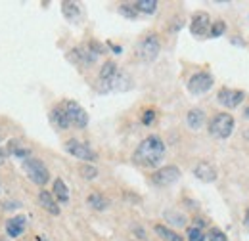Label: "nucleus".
I'll return each instance as SVG.
<instances>
[{
	"label": "nucleus",
	"instance_id": "obj_1",
	"mask_svg": "<svg viewBox=\"0 0 249 241\" xmlns=\"http://www.w3.org/2000/svg\"><path fill=\"white\" fill-rule=\"evenodd\" d=\"M163 157H165V144L156 134L144 138L138 144V148L134 150V153H132V161L138 167H144V169H156V167H159Z\"/></svg>",
	"mask_w": 249,
	"mask_h": 241
},
{
	"label": "nucleus",
	"instance_id": "obj_2",
	"mask_svg": "<svg viewBox=\"0 0 249 241\" xmlns=\"http://www.w3.org/2000/svg\"><path fill=\"white\" fill-rule=\"evenodd\" d=\"M21 167H23L25 174L29 176V180H31L33 184H36V186H46V184L50 182V171L46 169V165H44L40 159L29 157V159H25V161L21 163Z\"/></svg>",
	"mask_w": 249,
	"mask_h": 241
},
{
	"label": "nucleus",
	"instance_id": "obj_3",
	"mask_svg": "<svg viewBox=\"0 0 249 241\" xmlns=\"http://www.w3.org/2000/svg\"><path fill=\"white\" fill-rule=\"evenodd\" d=\"M234 117L228 115V113H218L215 115L211 122H209V134L213 138H218V140H224L228 138L232 132H234Z\"/></svg>",
	"mask_w": 249,
	"mask_h": 241
},
{
	"label": "nucleus",
	"instance_id": "obj_4",
	"mask_svg": "<svg viewBox=\"0 0 249 241\" xmlns=\"http://www.w3.org/2000/svg\"><path fill=\"white\" fill-rule=\"evenodd\" d=\"M159 52H161V42L156 33L146 34L136 46V54L142 61H154L159 56Z\"/></svg>",
	"mask_w": 249,
	"mask_h": 241
},
{
	"label": "nucleus",
	"instance_id": "obj_5",
	"mask_svg": "<svg viewBox=\"0 0 249 241\" xmlns=\"http://www.w3.org/2000/svg\"><path fill=\"white\" fill-rule=\"evenodd\" d=\"M213 83H215V79H213L211 73L199 71V73H196V75L190 77V81H188V92L194 94V96H201V94H205V92H209L213 88Z\"/></svg>",
	"mask_w": 249,
	"mask_h": 241
},
{
	"label": "nucleus",
	"instance_id": "obj_6",
	"mask_svg": "<svg viewBox=\"0 0 249 241\" xmlns=\"http://www.w3.org/2000/svg\"><path fill=\"white\" fill-rule=\"evenodd\" d=\"M65 151H67L69 155L81 159V161H87V163H92V161L98 159V153H96L89 144H83V142H79V140H75V138H71V140L65 142Z\"/></svg>",
	"mask_w": 249,
	"mask_h": 241
},
{
	"label": "nucleus",
	"instance_id": "obj_7",
	"mask_svg": "<svg viewBox=\"0 0 249 241\" xmlns=\"http://www.w3.org/2000/svg\"><path fill=\"white\" fill-rule=\"evenodd\" d=\"M62 105H63V109H65V113H67V119H69V122H71L73 126L85 128V126L89 124V113H87L77 102L67 100V102H63Z\"/></svg>",
	"mask_w": 249,
	"mask_h": 241
},
{
	"label": "nucleus",
	"instance_id": "obj_8",
	"mask_svg": "<svg viewBox=\"0 0 249 241\" xmlns=\"http://www.w3.org/2000/svg\"><path fill=\"white\" fill-rule=\"evenodd\" d=\"M178 178H180V169L175 167V165L161 167V169H157L156 172L152 174V182H154L156 186H159V188H167V186L175 184Z\"/></svg>",
	"mask_w": 249,
	"mask_h": 241
},
{
	"label": "nucleus",
	"instance_id": "obj_9",
	"mask_svg": "<svg viewBox=\"0 0 249 241\" xmlns=\"http://www.w3.org/2000/svg\"><path fill=\"white\" fill-rule=\"evenodd\" d=\"M209 31H211V17H209V14L197 12V14L192 16L190 33L194 36H205V34H209Z\"/></svg>",
	"mask_w": 249,
	"mask_h": 241
},
{
	"label": "nucleus",
	"instance_id": "obj_10",
	"mask_svg": "<svg viewBox=\"0 0 249 241\" xmlns=\"http://www.w3.org/2000/svg\"><path fill=\"white\" fill-rule=\"evenodd\" d=\"M119 69L115 65V61H106L98 73V83H100V92H109V85L113 83V79L117 77Z\"/></svg>",
	"mask_w": 249,
	"mask_h": 241
},
{
	"label": "nucleus",
	"instance_id": "obj_11",
	"mask_svg": "<svg viewBox=\"0 0 249 241\" xmlns=\"http://www.w3.org/2000/svg\"><path fill=\"white\" fill-rule=\"evenodd\" d=\"M244 98H246V94L242 90H232V88H220L217 94V100L220 105H224V107H228V109H234V107H238L242 102H244Z\"/></svg>",
	"mask_w": 249,
	"mask_h": 241
},
{
	"label": "nucleus",
	"instance_id": "obj_12",
	"mask_svg": "<svg viewBox=\"0 0 249 241\" xmlns=\"http://www.w3.org/2000/svg\"><path fill=\"white\" fill-rule=\"evenodd\" d=\"M96 58L98 56L94 54L89 46H79V48L69 52V60L75 61V63H81V65H90V63L96 61Z\"/></svg>",
	"mask_w": 249,
	"mask_h": 241
},
{
	"label": "nucleus",
	"instance_id": "obj_13",
	"mask_svg": "<svg viewBox=\"0 0 249 241\" xmlns=\"http://www.w3.org/2000/svg\"><path fill=\"white\" fill-rule=\"evenodd\" d=\"M25 226H27V220H25V216H14V218H10V220H6V234H8V238H12V240H16V238H19L23 232H25Z\"/></svg>",
	"mask_w": 249,
	"mask_h": 241
},
{
	"label": "nucleus",
	"instance_id": "obj_14",
	"mask_svg": "<svg viewBox=\"0 0 249 241\" xmlns=\"http://www.w3.org/2000/svg\"><path fill=\"white\" fill-rule=\"evenodd\" d=\"M194 174H196V178H199L201 182H215L217 180V169H215L211 163H207V161L197 163V165H196V169H194Z\"/></svg>",
	"mask_w": 249,
	"mask_h": 241
},
{
	"label": "nucleus",
	"instance_id": "obj_15",
	"mask_svg": "<svg viewBox=\"0 0 249 241\" xmlns=\"http://www.w3.org/2000/svg\"><path fill=\"white\" fill-rule=\"evenodd\" d=\"M38 203H40V207L48 212V214H52V216H58L60 214V205L54 199L52 191H46V189L38 191Z\"/></svg>",
	"mask_w": 249,
	"mask_h": 241
},
{
	"label": "nucleus",
	"instance_id": "obj_16",
	"mask_svg": "<svg viewBox=\"0 0 249 241\" xmlns=\"http://www.w3.org/2000/svg\"><path fill=\"white\" fill-rule=\"evenodd\" d=\"M6 150H8V153H10L12 157L19 159L21 163H23L25 159H29V157H31V150H29V148H25V146H23L19 140H8Z\"/></svg>",
	"mask_w": 249,
	"mask_h": 241
},
{
	"label": "nucleus",
	"instance_id": "obj_17",
	"mask_svg": "<svg viewBox=\"0 0 249 241\" xmlns=\"http://www.w3.org/2000/svg\"><path fill=\"white\" fill-rule=\"evenodd\" d=\"M50 122L58 128V130H65L71 126V122L67 119V113L63 109V105H56L52 111H50Z\"/></svg>",
	"mask_w": 249,
	"mask_h": 241
},
{
	"label": "nucleus",
	"instance_id": "obj_18",
	"mask_svg": "<svg viewBox=\"0 0 249 241\" xmlns=\"http://www.w3.org/2000/svg\"><path fill=\"white\" fill-rule=\"evenodd\" d=\"M52 195L58 203H67L69 201V188L65 186V182L62 178H56L52 184Z\"/></svg>",
	"mask_w": 249,
	"mask_h": 241
},
{
	"label": "nucleus",
	"instance_id": "obj_19",
	"mask_svg": "<svg viewBox=\"0 0 249 241\" xmlns=\"http://www.w3.org/2000/svg\"><path fill=\"white\" fill-rule=\"evenodd\" d=\"M87 203H89V207H92L94 211H107V209H109V199L104 197V195L98 193V191H92V193L87 197Z\"/></svg>",
	"mask_w": 249,
	"mask_h": 241
},
{
	"label": "nucleus",
	"instance_id": "obj_20",
	"mask_svg": "<svg viewBox=\"0 0 249 241\" xmlns=\"http://www.w3.org/2000/svg\"><path fill=\"white\" fill-rule=\"evenodd\" d=\"M186 122L192 130H199V128L203 126V122H205V113H203L201 109L194 107V109H190V111H188Z\"/></svg>",
	"mask_w": 249,
	"mask_h": 241
},
{
	"label": "nucleus",
	"instance_id": "obj_21",
	"mask_svg": "<svg viewBox=\"0 0 249 241\" xmlns=\"http://www.w3.org/2000/svg\"><path fill=\"white\" fill-rule=\"evenodd\" d=\"M62 12L69 21H77L79 16H81V8H79V4H75V2H63Z\"/></svg>",
	"mask_w": 249,
	"mask_h": 241
},
{
	"label": "nucleus",
	"instance_id": "obj_22",
	"mask_svg": "<svg viewBox=\"0 0 249 241\" xmlns=\"http://www.w3.org/2000/svg\"><path fill=\"white\" fill-rule=\"evenodd\" d=\"M156 234L159 238H163L165 241H182V238L177 234V232H173L171 228H167V226H163V224H156Z\"/></svg>",
	"mask_w": 249,
	"mask_h": 241
},
{
	"label": "nucleus",
	"instance_id": "obj_23",
	"mask_svg": "<svg viewBox=\"0 0 249 241\" xmlns=\"http://www.w3.org/2000/svg\"><path fill=\"white\" fill-rule=\"evenodd\" d=\"M134 8H136V12L140 14H156L157 10V2L156 0H138V2H134Z\"/></svg>",
	"mask_w": 249,
	"mask_h": 241
},
{
	"label": "nucleus",
	"instance_id": "obj_24",
	"mask_svg": "<svg viewBox=\"0 0 249 241\" xmlns=\"http://www.w3.org/2000/svg\"><path fill=\"white\" fill-rule=\"evenodd\" d=\"M79 172H81V176H83L85 180H94V178L98 176V169L94 167L92 163H83V165L79 167Z\"/></svg>",
	"mask_w": 249,
	"mask_h": 241
},
{
	"label": "nucleus",
	"instance_id": "obj_25",
	"mask_svg": "<svg viewBox=\"0 0 249 241\" xmlns=\"http://www.w3.org/2000/svg\"><path fill=\"white\" fill-rule=\"evenodd\" d=\"M165 218H167L171 224L178 226V228L186 226V216H184V214H180V212H177V211H167L165 212Z\"/></svg>",
	"mask_w": 249,
	"mask_h": 241
},
{
	"label": "nucleus",
	"instance_id": "obj_26",
	"mask_svg": "<svg viewBox=\"0 0 249 241\" xmlns=\"http://www.w3.org/2000/svg\"><path fill=\"white\" fill-rule=\"evenodd\" d=\"M119 14L124 16V17H128V19H136L138 17V12H136L134 4H121L119 6Z\"/></svg>",
	"mask_w": 249,
	"mask_h": 241
},
{
	"label": "nucleus",
	"instance_id": "obj_27",
	"mask_svg": "<svg viewBox=\"0 0 249 241\" xmlns=\"http://www.w3.org/2000/svg\"><path fill=\"white\" fill-rule=\"evenodd\" d=\"M224 31H226V23H224V21H215V23H211L209 36H211V38H217L220 34H224Z\"/></svg>",
	"mask_w": 249,
	"mask_h": 241
},
{
	"label": "nucleus",
	"instance_id": "obj_28",
	"mask_svg": "<svg viewBox=\"0 0 249 241\" xmlns=\"http://www.w3.org/2000/svg\"><path fill=\"white\" fill-rule=\"evenodd\" d=\"M205 240H207V238L203 236V232H201L199 228L194 226V228L188 230V241H205Z\"/></svg>",
	"mask_w": 249,
	"mask_h": 241
},
{
	"label": "nucleus",
	"instance_id": "obj_29",
	"mask_svg": "<svg viewBox=\"0 0 249 241\" xmlns=\"http://www.w3.org/2000/svg\"><path fill=\"white\" fill-rule=\"evenodd\" d=\"M207 240L209 241H228V238H226V234H224L222 230H218V228H211V232H209Z\"/></svg>",
	"mask_w": 249,
	"mask_h": 241
},
{
	"label": "nucleus",
	"instance_id": "obj_30",
	"mask_svg": "<svg viewBox=\"0 0 249 241\" xmlns=\"http://www.w3.org/2000/svg\"><path fill=\"white\" fill-rule=\"evenodd\" d=\"M156 117H157V113L154 109H146V111L142 113V122H144L146 126H150V124L156 120Z\"/></svg>",
	"mask_w": 249,
	"mask_h": 241
},
{
	"label": "nucleus",
	"instance_id": "obj_31",
	"mask_svg": "<svg viewBox=\"0 0 249 241\" xmlns=\"http://www.w3.org/2000/svg\"><path fill=\"white\" fill-rule=\"evenodd\" d=\"M194 224H196V228H199V230H201V228L205 226V222H203L201 218H197V220H194Z\"/></svg>",
	"mask_w": 249,
	"mask_h": 241
},
{
	"label": "nucleus",
	"instance_id": "obj_32",
	"mask_svg": "<svg viewBox=\"0 0 249 241\" xmlns=\"http://www.w3.org/2000/svg\"><path fill=\"white\" fill-rule=\"evenodd\" d=\"M109 46H111V50H113V52H117V54H121V52H123V50H121V46H115V44H109Z\"/></svg>",
	"mask_w": 249,
	"mask_h": 241
},
{
	"label": "nucleus",
	"instance_id": "obj_33",
	"mask_svg": "<svg viewBox=\"0 0 249 241\" xmlns=\"http://www.w3.org/2000/svg\"><path fill=\"white\" fill-rule=\"evenodd\" d=\"M246 226L249 228V209H248V212H246Z\"/></svg>",
	"mask_w": 249,
	"mask_h": 241
},
{
	"label": "nucleus",
	"instance_id": "obj_34",
	"mask_svg": "<svg viewBox=\"0 0 249 241\" xmlns=\"http://www.w3.org/2000/svg\"><path fill=\"white\" fill-rule=\"evenodd\" d=\"M4 157H6V153H4V151L0 150V163H2V161H4Z\"/></svg>",
	"mask_w": 249,
	"mask_h": 241
},
{
	"label": "nucleus",
	"instance_id": "obj_35",
	"mask_svg": "<svg viewBox=\"0 0 249 241\" xmlns=\"http://www.w3.org/2000/svg\"><path fill=\"white\" fill-rule=\"evenodd\" d=\"M36 241H48V240H46L44 236H38V238H36Z\"/></svg>",
	"mask_w": 249,
	"mask_h": 241
},
{
	"label": "nucleus",
	"instance_id": "obj_36",
	"mask_svg": "<svg viewBox=\"0 0 249 241\" xmlns=\"http://www.w3.org/2000/svg\"><path fill=\"white\" fill-rule=\"evenodd\" d=\"M246 117H248V119H249V105H248V107H246Z\"/></svg>",
	"mask_w": 249,
	"mask_h": 241
},
{
	"label": "nucleus",
	"instance_id": "obj_37",
	"mask_svg": "<svg viewBox=\"0 0 249 241\" xmlns=\"http://www.w3.org/2000/svg\"><path fill=\"white\" fill-rule=\"evenodd\" d=\"M2 138H4V134H2V130H0V140H2Z\"/></svg>",
	"mask_w": 249,
	"mask_h": 241
},
{
	"label": "nucleus",
	"instance_id": "obj_38",
	"mask_svg": "<svg viewBox=\"0 0 249 241\" xmlns=\"http://www.w3.org/2000/svg\"><path fill=\"white\" fill-rule=\"evenodd\" d=\"M246 138H248V140H249V130H248V132H246Z\"/></svg>",
	"mask_w": 249,
	"mask_h": 241
}]
</instances>
